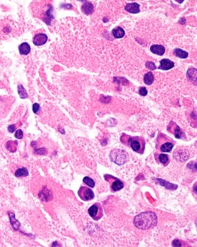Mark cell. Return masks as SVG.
<instances>
[{
    "instance_id": "1",
    "label": "cell",
    "mask_w": 197,
    "mask_h": 247,
    "mask_svg": "<svg viewBox=\"0 0 197 247\" xmlns=\"http://www.w3.org/2000/svg\"><path fill=\"white\" fill-rule=\"evenodd\" d=\"M133 223L139 229L147 230L151 229L157 223V215L152 211L142 213L135 217Z\"/></svg>"
},
{
    "instance_id": "2",
    "label": "cell",
    "mask_w": 197,
    "mask_h": 247,
    "mask_svg": "<svg viewBox=\"0 0 197 247\" xmlns=\"http://www.w3.org/2000/svg\"><path fill=\"white\" fill-rule=\"evenodd\" d=\"M31 9L34 15L42 19L48 25H50L53 19L52 15L53 7L50 5H43L39 2L35 1L31 4Z\"/></svg>"
},
{
    "instance_id": "3",
    "label": "cell",
    "mask_w": 197,
    "mask_h": 247,
    "mask_svg": "<svg viewBox=\"0 0 197 247\" xmlns=\"http://www.w3.org/2000/svg\"><path fill=\"white\" fill-rule=\"evenodd\" d=\"M20 31L17 22L9 19H5L0 21V39L4 40L13 38Z\"/></svg>"
},
{
    "instance_id": "4",
    "label": "cell",
    "mask_w": 197,
    "mask_h": 247,
    "mask_svg": "<svg viewBox=\"0 0 197 247\" xmlns=\"http://www.w3.org/2000/svg\"><path fill=\"white\" fill-rule=\"evenodd\" d=\"M121 141L124 145L130 146L135 152L142 154L145 150V141L140 137H131L123 134L121 137Z\"/></svg>"
},
{
    "instance_id": "5",
    "label": "cell",
    "mask_w": 197,
    "mask_h": 247,
    "mask_svg": "<svg viewBox=\"0 0 197 247\" xmlns=\"http://www.w3.org/2000/svg\"><path fill=\"white\" fill-rule=\"evenodd\" d=\"M157 147L161 152H170L174 147V142L171 138L161 134L157 138Z\"/></svg>"
},
{
    "instance_id": "6",
    "label": "cell",
    "mask_w": 197,
    "mask_h": 247,
    "mask_svg": "<svg viewBox=\"0 0 197 247\" xmlns=\"http://www.w3.org/2000/svg\"><path fill=\"white\" fill-rule=\"evenodd\" d=\"M111 160L118 165H122L127 161L128 153L123 150H115L110 153Z\"/></svg>"
},
{
    "instance_id": "7",
    "label": "cell",
    "mask_w": 197,
    "mask_h": 247,
    "mask_svg": "<svg viewBox=\"0 0 197 247\" xmlns=\"http://www.w3.org/2000/svg\"><path fill=\"white\" fill-rule=\"evenodd\" d=\"M88 213L95 221H98L103 217V209L101 205L97 203L89 208Z\"/></svg>"
},
{
    "instance_id": "8",
    "label": "cell",
    "mask_w": 197,
    "mask_h": 247,
    "mask_svg": "<svg viewBox=\"0 0 197 247\" xmlns=\"http://www.w3.org/2000/svg\"><path fill=\"white\" fill-rule=\"evenodd\" d=\"M79 196L80 199L85 201L92 200L94 198V194L93 191L90 189V188L82 186L80 187L79 190Z\"/></svg>"
},
{
    "instance_id": "9",
    "label": "cell",
    "mask_w": 197,
    "mask_h": 247,
    "mask_svg": "<svg viewBox=\"0 0 197 247\" xmlns=\"http://www.w3.org/2000/svg\"><path fill=\"white\" fill-rule=\"evenodd\" d=\"M105 179L106 180L108 181L109 183H110L111 188L114 191H118L123 189V183L121 182L120 180L114 177L113 176L107 175L105 177Z\"/></svg>"
},
{
    "instance_id": "10",
    "label": "cell",
    "mask_w": 197,
    "mask_h": 247,
    "mask_svg": "<svg viewBox=\"0 0 197 247\" xmlns=\"http://www.w3.org/2000/svg\"><path fill=\"white\" fill-rule=\"evenodd\" d=\"M48 40V37L45 33H38L33 38V44L36 46H41L45 45Z\"/></svg>"
},
{
    "instance_id": "11",
    "label": "cell",
    "mask_w": 197,
    "mask_h": 247,
    "mask_svg": "<svg viewBox=\"0 0 197 247\" xmlns=\"http://www.w3.org/2000/svg\"><path fill=\"white\" fill-rule=\"evenodd\" d=\"M169 126L170 129L169 128V131L171 133L173 134L174 136L176 137L177 138L181 139L182 138V136H184V133L179 126H177L176 124L173 123V122H171V123L169 124Z\"/></svg>"
},
{
    "instance_id": "12",
    "label": "cell",
    "mask_w": 197,
    "mask_h": 247,
    "mask_svg": "<svg viewBox=\"0 0 197 247\" xmlns=\"http://www.w3.org/2000/svg\"><path fill=\"white\" fill-rule=\"evenodd\" d=\"M174 63L167 58H163L160 61L159 69L163 70H168L174 67Z\"/></svg>"
},
{
    "instance_id": "13",
    "label": "cell",
    "mask_w": 197,
    "mask_h": 247,
    "mask_svg": "<svg viewBox=\"0 0 197 247\" xmlns=\"http://www.w3.org/2000/svg\"><path fill=\"white\" fill-rule=\"evenodd\" d=\"M150 50L153 54L161 56L165 53V48L161 45H153L150 47Z\"/></svg>"
},
{
    "instance_id": "14",
    "label": "cell",
    "mask_w": 197,
    "mask_h": 247,
    "mask_svg": "<svg viewBox=\"0 0 197 247\" xmlns=\"http://www.w3.org/2000/svg\"><path fill=\"white\" fill-rule=\"evenodd\" d=\"M126 11L131 13H137L140 11V5L137 3H131L128 4L127 6L125 7Z\"/></svg>"
},
{
    "instance_id": "15",
    "label": "cell",
    "mask_w": 197,
    "mask_h": 247,
    "mask_svg": "<svg viewBox=\"0 0 197 247\" xmlns=\"http://www.w3.org/2000/svg\"><path fill=\"white\" fill-rule=\"evenodd\" d=\"M8 215L9 216V219H10V222L12 227H13L15 231H18L19 227H20V222L15 219V215L13 213L9 211Z\"/></svg>"
},
{
    "instance_id": "16",
    "label": "cell",
    "mask_w": 197,
    "mask_h": 247,
    "mask_svg": "<svg viewBox=\"0 0 197 247\" xmlns=\"http://www.w3.org/2000/svg\"><path fill=\"white\" fill-rule=\"evenodd\" d=\"M19 53L22 55H27L31 52V47L29 44L27 42L21 43L19 46Z\"/></svg>"
},
{
    "instance_id": "17",
    "label": "cell",
    "mask_w": 197,
    "mask_h": 247,
    "mask_svg": "<svg viewBox=\"0 0 197 247\" xmlns=\"http://www.w3.org/2000/svg\"><path fill=\"white\" fill-rule=\"evenodd\" d=\"M186 77L190 81L196 84V70L195 68H189L186 72Z\"/></svg>"
},
{
    "instance_id": "18",
    "label": "cell",
    "mask_w": 197,
    "mask_h": 247,
    "mask_svg": "<svg viewBox=\"0 0 197 247\" xmlns=\"http://www.w3.org/2000/svg\"><path fill=\"white\" fill-rule=\"evenodd\" d=\"M111 33H112L113 36L116 39L122 38L124 35H125V31L120 27H117L114 28L112 31H111Z\"/></svg>"
},
{
    "instance_id": "19",
    "label": "cell",
    "mask_w": 197,
    "mask_h": 247,
    "mask_svg": "<svg viewBox=\"0 0 197 247\" xmlns=\"http://www.w3.org/2000/svg\"><path fill=\"white\" fill-rule=\"evenodd\" d=\"M82 11L85 14H90L94 11V6L91 3L89 2H86L82 6Z\"/></svg>"
},
{
    "instance_id": "20",
    "label": "cell",
    "mask_w": 197,
    "mask_h": 247,
    "mask_svg": "<svg viewBox=\"0 0 197 247\" xmlns=\"http://www.w3.org/2000/svg\"><path fill=\"white\" fill-rule=\"evenodd\" d=\"M157 160L159 161V162L163 166L168 165L170 162L169 156L166 154H159Z\"/></svg>"
},
{
    "instance_id": "21",
    "label": "cell",
    "mask_w": 197,
    "mask_h": 247,
    "mask_svg": "<svg viewBox=\"0 0 197 247\" xmlns=\"http://www.w3.org/2000/svg\"><path fill=\"white\" fill-rule=\"evenodd\" d=\"M17 146H18V141H8L6 143V147L7 150L11 151V152H15L17 150Z\"/></svg>"
},
{
    "instance_id": "22",
    "label": "cell",
    "mask_w": 197,
    "mask_h": 247,
    "mask_svg": "<svg viewBox=\"0 0 197 247\" xmlns=\"http://www.w3.org/2000/svg\"><path fill=\"white\" fill-rule=\"evenodd\" d=\"M28 175H29L28 170H27L26 168H24V167L18 169V170L15 172V175L17 177H27Z\"/></svg>"
},
{
    "instance_id": "23",
    "label": "cell",
    "mask_w": 197,
    "mask_h": 247,
    "mask_svg": "<svg viewBox=\"0 0 197 247\" xmlns=\"http://www.w3.org/2000/svg\"><path fill=\"white\" fill-rule=\"evenodd\" d=\"M174 53L175 55L177 56V57L181 58H186L188 57V53L186 52L183 50L181 49H175L174 50Z\"/></svg>"
},
{
    "instance_id": "24",
    "label": "cell",
    "mask_w": 197,
    "mask_h": 247,
    "mask_svg": "<svg viewBox=\"0 0 197 247\" xmlns=\"http://www.w3.org/2000/svg\"><path fill=\"white\" fill-rule=\"evenodd\" d=\"M154 81V76L151 72H147L144 76V82L146 84L150 85Z\"/></svg>"
},
{
    "instance_id": "25",
    "label": "cell",
    "mask_w": 197,
    "mask_h": 247,
    "mask_svg": "<svg viewBox=\"0 0 197 247\" xmlns=\"http://www.w3.org/2000/svg\"><path fill=\"white\" fill-rule=\"evenodd\" d=\"M18 93L21 99H27L28 96V94L27 93V91L25 88L23 87V85L19 84L18 85Z\"/></svg>"
},
{
    "instance_id": "26",
    "label": "cell",
    "mask_w": 197,
    "mask_h": 247,
    "mask_svg": "<svg viewBox=\"0 0 197 247\" xmlns=\"http://www.w3.org/2000/svg\"><path fill=\"white\" fill-rule=\"evenodd\" d=\"M83 182L90 187H94L95 186L94 181L92 179H91L90 177H85L83 179Z\"/></svg>"
},
{
    "instance_id": "27",
    "label": "cell",
    "mask_w": 197,
    "mask_h": 247,
    "mask_svg": "<svg viewBox=\"0 0 197 247\" xmlns=\"http://www.w3.org/2000/svg\"><path fill=\"white\" fill-rule=\"evenodd\" d=\"M48 191L47 190V191L45 192V190H43V191H41L40 194H39V197L41 198V200L43 201H48Z\"/></svg>"
},
{
    "instance_id": "28",
    "label": "cell",
    "mask_w": 197,
    "mask_h": 247,
    "mask_svg": "<svg viewBox=\"0 0 197 247\" xmlns=\"http://www.w3.org/2000/svg\"><path fill=\"white\" fill-rule=\"evenodd\" d=\"M145 66H146V67H147V68H149V69L151 70H155L157 68L155 63L153 62H151V61H147V62H146Z\"/></svg>"
},
{
    "instance_id": "29",
    "label": "cell",
    "mask_w": 197,
    "mask_h": 247,
    "mask_svg": "<svg viewBox=\"0 0 197 247\" xmlns=\"http://www.w3.org/2000/svg\"><path fill=\"white\" fill-rule=\"evenodd\" d=\"M35 153L38 155H45L47 153V150L44 148L35 149Z\"/></svg>"
},
{
    "instance_id": "30",
    "label": "cell",
    "mask_w": 197,
    "mask_h": 247,
    "mask_svg": "<svg viewBox=\"0 0 197 247\" xmlns=\"http://www.w3.org/2000/svg\"><path fill=\"white\" fill-rule=\"evenodd\" d=\"M15 137L18 140H20L22 138H23V132H22L21 129H18L16 131L15 134Z\"/></svg>"
},
{
    "instance_id": "31",
    "label": "cell",
    "mask_w": 197,
    "mask_h": 247,
    "mask_svg": "<svg viewBox=\"0 0 197 247\" xmlns=\"http://www.w3.org/2000/svg\"><path fill=\"white\" fill-rule=\"evenodd\" d=\"M139 94L142 96H146L147 94V90L145 87H142L139 90Z\"/></svg>"
},
{
    "instance_id": "32",
    "label": "cell",
    "mask_w": 197,
    "mask_h": 247,
    "mask_svg": "<svg viewBox=\"0 0 197 247\" xmlns=\"http://www.w3.org/2000/svg\"><path fill=\"white\" fill-rule=\"evenodd\" d=\"M40 110V106L37 103H35L33 105V111L35 114H37Z\"/></svg>"
},
{
    "instance_id": "33",
    "label": "cell",
    "mask_w": 197,
    "mask_h": 247,
    "mask_svg": "<svg viewBox=\"0 0 197 247\" xmlns=\"http://www.w3.org/2000/svg\"><path fill=\"white\" fill-rule=\"evenodd\" d=\"M15 130V125H10V126H9V127H8V131L9 132L13 133V132H14Z\"/></svg>"
}]
</instances>
